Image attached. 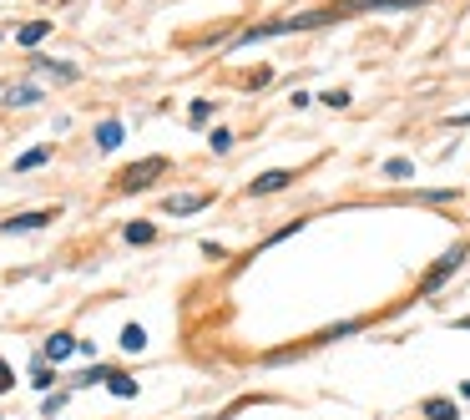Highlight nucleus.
Segmentation results:
<instances>
[{"instance_id":"obj_1","label":"nucleus","mask_w":470,"mask_h":420,"mask_svg":"<svg viewBox=\"0 0 470 420\" xmlns=\"http://www.w3.org/2000/svg\"><path fill=\"white\" fill-rule=\"evenodd\" d=\"M425 0H334V6H318V10H304V15H284V20H263L238 36V46H253V41H268V36H288V31H314V26H334L344 15H359V10H415Z\"/></svg>"},{"instance_id":"obj_2","label":"nucleus","mask_w":470,"mask_h":420,"mask_svg":"<svg viewBox=\"0 0 470 420\" xmlns=\"http://www.w3.org/2000/svg\"><path fill=\"white\" fill-rule=\"evenodd\" d=\"M157 173H167V157H147V162H137V167H126L117 187H122V193H137V187L157 182Z\"/></svg>"},{"instance_id":"obj_3","label":"nucleus","mask_w":470,"mask_h":420,"mask_svg":"<svg viewBox=\"0 0 470 420\" xmlns=\"http://www.w3.org/2000/svg\"><path fill=\"white\" fill-rule=\"evenodd\" d=\"M460 259H465V248H450V254H445L435 268H430V274H425V294H430V289H440L445 279H450L455 274V268H460Z\"/></svg>"},{"instance_id":"obj_4","label":"nucleus","mask_w":470,"mask_h":420,"mask_svg":"<svg viewBox=\"0 0 470 420\" xmlns=\"http://www.w3.org/2000/svg\"><path fill=\"white\" fill-rule=\"evenodd\" d=\"M51 218H56L51 208H41V213H20V218H6L0 228H6V233H31V228H46Z\"/></svg>"},{"instance_id":"obj_5","label":"nucleus","mask_w":470,"mask_h":420,"mask_svg":"<svg viewBox=\"0 0 470 420\" xmlns=\"http://www.w3.org/2000/svg\"><path fill=\"white\" fill-rule=\"evenodd\" d=\"M288 182H293V173H263L258 182L248 187V193H253V198H263V193H279V187H288Z\"/></svg>"},{"instance_id":"obj_6","label":"nucleus","mask_w":470,"mask_h":420,"mask_svg":"<svg viewBox=\"0 0 470 420\" xmlns=\"http://www.w3.org/2000/svg\"><path fill=\"white\" fill-rule=\"evenodd\" d=\"M198 208H207V193H177V198H167V213H198Z\"/></svg>"},{"instance_id":"obj_7","label":"nucleus","mask_w":470,"mask_h":420,"mask_svg":"<svg viewBox=\"0 0 470 420\" xmlns=\"http://www.w3.org/2000/svg\"><path fill=\"white\" fill-rule=\"evenodd\" d=\"M96 147H101V152H117V147H122V122H101V127H96Z\"/></svg>"},{"instance_id":"obj_8","label":"nucleus","mask_w":470,"mask_h":420,"mask_svg":"<svg viewBox=\"0 0 470 420\" xmlns=\"http://www.w3.org/2000/svg\"><path fill=\"white\" fill-rule=\"evenodd\" d=\"M6 101H10V107H36V101H41V87L20 81V87H10V92H6Z\"/></svg>"},{"instance_id":"obj_9","label":"nucleus","mask_w":470,"mask_h":420,"mask_svg":"<svg viewBox=\"0 0 470 420\" xmlns=\"http://www.w3.org/2000/svg\"><path fill=\"white\" fill-rule=\"evenodd\" d=\"M66 354H76V340H71V334H51V340H46V360H66Z\"/></svg>"},{"instance_id":"obj_10","label":"nucleus","mask_w":470,"mask_h":420,"mask_svg":"<svg viewBox=\"0 0 470 420\" xmlns=\"http://www.w3.org/2000/svg\"><path fill=\"white\" fill-rule=\"evenodd\" d=\"M106 385H112V395H122V400H132V395H137V380H132V375H122V370L106 375Z\"/></svg>"},{"instance_id":"obj_11","label":"nucleus","mask_w":470,"mask_h":420,"mask_svg":"<svg viewBox=\"0 0 470 420\" xmlns=\"http://www.w3.org/2000/svg\"><path fill=\"white\" fill-rule=\"evenodd\" d=\"M36 71H46V76H56V81H71V76H76V66H66V61H46V56H36Z\"/></svg>"},{"instance_id":"obj_12","label":"nucleus","mask_w":470,"mask_h":420,"mask_svg":"<svg viewBox=\"0 0 470 420\" xmlns=\"http://www.w3.org/2000/svg\"><path fill=\"white\" fill-rule=\"evenodd\" d=\"M122 349H132V354L147 349V329H142V324H126V329H122Z\"/></svg>"},{"instance_id":"obj_13","label":"nucleus","mask_w":470,"mask_h":420,"mask_svg":"<svg viewBox=\"0 0 470 420\" xmlns=\"http://www.w3.org/2000/svg\"><path fill=\"white\" fill-rule=\"evenodd\" d=\"M46 20H31V26H20V46H36V41H46Z\"/></svg>"},{"instance_id":"obj_14","label":"nucleus","mask_w":470,"mask_h":420,"mask_svg":"<svg viewBox=\"0 0 470 420\" xmlns=\"http://www.w3.org/2000/svg\"><path fill=\"white\" fill-rule=\"evenodd\" d=\"M152 238H157L152 223H126V243H152Z\"/></svg>"},{"instance_id":"obj_15","label":"nucleus","mask_w":470,"mask_h":420,"mask_svg":"<svg viewBox=\"0 0 470 420\" xmlns=\"http://www.w3.org/2000/svg\"><path fill=\"white\" fill-rule=\"evenodd\" d=\"M425 415H430V420H455V405H450V400H430V405H425Z\"/></svg>"},{"instance_id":"obj_16","label":"nucleus","mask_w":470,"mask_h":420,"mask_svg":"<svg viewBox=\"0 0 470 420\" xmlns=\"http://www.w3.org/2000/svg\"><path fill=\"white\" fill-rule=\"evenodd\" d=\"M46 157H51L46 147H36V152H26V157L15 162V173H31V167H41V162H46Z\"/></svg>"},{"instance_id":"obj_17","label":"nucleus","mask_w":470,"mask_h":420,"mask_svg":"<svg viewBox=\"0 0 470 420\" xmlns=\"http://www.w3.org/2000/svg\"><path fill=\"white\" fill-rule=\"evenodd\" d=\"M384 173H390V178H410V173H415V167H410V162H404V157H395V162H384Z\"/></svg>"},{"instance_id":"obj_18","label":"nucleus","mask_w":470,"mask_h":420,"mask_svg":"<svg viewBox=\"0 0 470 420\" xmlns=\"http://www.w3.org/2000/svg\"><path fill=\"white\" fill-rule=\"evenodd\" d=\"M228 147H233V132L218 127V132H212V152H228Z\"/></svg>"},{"instance_id":"obj_19","label":"nucleus","mask_w":470,"mask_h":420,"mask_svg":"<svg viewBox=\"0 0 470 420\" xmlns=\"http://www.w3.org/2000/svg\"><path fill=\"white\" fill-rule=\"evenodd\" d=\"M6 390H10V365L0 360V395H6Z\"/></svg>"},{"instance_id":"obj_20","label":"nucleus","mask_w":470,"mask_h":420,"mask_svg":"<svg viewBox=\"0 0 470 420\" xmlns=\"http://www.w3.org/2000/svg\"><path fill=\"white\" fill-rule=\"evenodd\" d=\"M460 329H470V319H460Z\"/></svg>"}]
</instances>
